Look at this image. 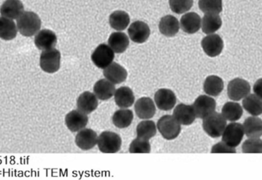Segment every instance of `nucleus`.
<instances>
[{
  "label": "nucleus",
  "mask_w": 262,
  "mask_h": 180,
  "mask_svg": "<svg viewBox=\"0 0 262 180\" xmlns=\"http://www.w3.org/2000/svg\"><path fill=\"white\" fill-rule=\"evenodd\" d=\"M122 138L119 134L111 131H105L99 135L98 146L103 153H116L120 150Z\"/></svg>",
  "instance_id": "obj_4"
},
{
  "label": "nucleus",
  "mask_w": 262,
  "mask_h": 180,
  "mask_svg": "<svg viewBox=\"0 0 262 180\" xmlns=\"http://www.w3.org/2000/svg\"><path fill=\"white\" fill-rule=\"evenodd\" d=\"M192 106L196 117L203 119L205 117L215 112L216 102L212 96L202 95L196 98Z\"/></svg>",
  "instance_id": "obj_9"
},
{
  "label": "nucleus",
  "mask_w": 262,
  "mask_h": 180,
  "mask_svg": "<svg viewBox=\"0 0 262 180\" xmlns=\"http://www.w3.org/2000/svg\"><path fill=\"white\" fill-rule=\"evenodd\" d=\"M116 91L114 83L105 78L99 79L93 86V92L95 95L99 99L102 101H106L114 96Z\"/></svg>",
  "instance_id": "obj_20"
},
{
  "label": "nucleus",
  "mask_w": 262,
  "mask_h": 180,
  "mask_svg": "<svg viewBox=\"0 0 262 180\" xmlns=\"http://www.w3.org/2000/svg\"><path fill=\"white\" fill-rule=\"evenodd\" d=\"M128 33L132 41L141 44L148 39L151 30L147 23L142 21H136L130 25Z\"/></svg>",
  "instance_id": "obj_13"
},
{
  "label": "nucleus",
  "mask_w": 262,
  "mask_h": 180,
  "mask_svg": "<svg viewBox=\"0 0 262 180\" xmlns=\"http://www.w3.org/2000/svg\"><path fill=\"white\" fill-rule=\"evenodd\" d=\"M159 29L161 33L165 36L174 37L179 32L180 23L176 17L167 15L161 18Z\"/></svg>",
  "instance_id": "obj_23"
},
{
  "label": "nucleus",
  "mask_w": 262,
  "mask_h": 180,
  "mask_svg": "<svg viewBox=\"0 0 262 180\" xmlns=\"http://www.w3.org/2000/svg\"><path fill=\"white\" fill-rule=\"evenodd\" d=\"M243 127L248 138H259L262 135V119L258 117H248L244 122Z\"/></svg>",
  "instance_id": "obj_26"
},
{
  "label": "nucleus",
  "mask_w": 262,
  "mask_h": 180,
  "mask_svg": "<svg viewBox=\"0 0 262 180\" xmlns=\"http://www.w3.org/2000/svg\"><path fill=\"white\" fill-rule=\"evenodd\" d=\"M108 43L116 53H122L129 46V38L124 32H113L108 38Z\"/></svg>",
  "instance_id": "obj_25"
},
{
  "label": "nucleus",
  "mask_w": 262,
  "mask_h": 180,
  "mask_svg": "<svg viewBox=\"0 0 262 180\" xmlns=\"http://www.w3.org/2000/svg\"><path fill=\"white\" fill-rule=\"evenodd\" d=\"M203 89L207 95L213 97L217 96L223 91V79L217 75H209L204 82Z\"/></svg>",
  "instance_id": "obj_27"
},
{
  "label": "nucleus",
  "mask_w": 262,
  "mask_h": 180,
  "mask_svg": "<svg viewBox=\"0 0 262 180\" xmlns=\"http://www.w3.org/2000/svg\"><path fill=\"white\" fill-rule=\"evenodd\" d=\"M129 23V15L125 11H115L110 15V26L116 30H125Z\"/></svg>",
  "instance_id": "obj_32"
},
{
  "label": "nucleus",
  "mask_w": 262,
  "mask_h": 180,
  "mask_svg": "<svg viewBox=\"0 0 262 180\" xmlns=\"http://www.w3.org/2000/svg\"><path fill=\"white\" fill-rule=\"evenodd\" d=\"M253 91L257 96L262 99V78H259L253 86Z\"/></svg>",
  "instance_id": "obj_40"
},
{
  "label": "nucleus",
  "mask_w": 262,
  "mask_h": 180,
  "mask_svg": "<svg viewBox=\"0 0 262 180\" xmlns=\"http://www.w3.org/2000/svg\"><path fill=\"white\" fill-rule=\"evenodd\" d=\"M156 103L149 97H142L136 102V115L142 119H150L156 112Z\"/></svg>",
  "instance_id": "obj_14"
},
{
  "label": "nucleus",
  "mask_w": 262,
  "mask_h": 180,
  "mask_svg": "<svg viewBox=\"0 0 262 180\" xmlns=\"http://www.w3.org/2000/svg\"><path fill=\"white\" fill-rule=\"evenodd\" d=\"M244 135L245 130L243 125L233 122L227 125L222 135V141L231 147L235 148L242 143Z\"/></svg>",
  "instance_id": "obj_7"
},
{
  "label": "nucleus",
  "mask_w": 262,
  "mask_h": 180,
  "mask_svg": "<svg viewBox=\"0 0 262 180\" xmlns=\"http://www.w3.org/2000/svg\"><path fill=\"white\" fill-rule=\"evenodd\" d=\"M103 75L105 78L115 85L120 84L126 80L128 72L123 66L113 62L110 66L104 69Z\"/></svg>",
  "instance_id": "obj_18"
},
{
  "label": "nucleus",
  "mask_w": 262,
  "mask_h": 180,
  "mask_svg": "<svg viewBox=\"0 0 262 180\" xmlns=\"http://www.w3.org/2000/svg\"><path fill=\"white\" fill-rule=\"evenodd\" d=\"M151 152V145L149 141L145 138L138 137L133 140L129 146L130 153H149Z\"/></svg>",
  "instance_id": "obj_36"
},
{
  "label": "nucleus",
  "mask_w": 262,
  "mask_h": 180,
  "mask_svg": "<svg viewBox=\"0 0 262 180\" xmlns=\"http://www.w3.org/2000/svg\"><path fill=\"white\" fill-rule=\"evenodd\" d=\"M114 97L116 104L121 109H128L135 103L134 93L128 86H122L116 89Z\"/></svg>",
  "instance_id": "obj_24"
},
{
  "label": "nucleus",
  "mask_w": 262,
  "mask_h": 180,
  "mask_svg": "<svg viewBox=\"0 0 262 180\" xmlns=\"http://www.w3.org/2000/svg\"><path fill=\"white\" fill-rule=\"evenodd\" d=\"M61 64V53L58 49L53 48L42 51L39 59L41 69L47 73H55L59 71Z\"/></svg>",
  "instance_id": "obj_5"
},
{
  "label": "nucleus",
  "mask_w": 262,
  "mask_h": 180,
  "mask_svg": "<svg viewBox=\"0 0 262 180\" xmlns=\"http://www.w3.org/2000/svg\"><path fill=\"white\" fill-rule=\"evenodd\" d=\"M192 6L193 0H169L170 9L174 13H185L189 11Z\"/></svg>",
  "instance_id": "obj_38"
},
{
  "label": "nucleus",
  "mask_w": 262,
  "mask_h": 180,
  "mask_svg": "<svg viewBox=\"0 0 262 180\" xmlns=\"http://www.w3.org/2000/svg\"><path fill=\"white\" fill-rule=\"evenodd\" d=\"M242 106L247 112L254 116H258L262 114V99L255 94H249L244 98Z\"/></svg>",
  "instance_id": "obj_31"
},
{
  "label": "nucleus",
  "mask_w": 262,
  "mask_h": 180,
  "mask_svg": "<svg viewBox=\"0 0 262 180\" xmlns=\"http://www.w3.org/2000/svg\"><path fill=\"white\" fill-rule=\"evenodd\" d=\"M97 133L91 129H83L78 132L76 136V146L82 150H90L94 148L98 143Z\"/></svg>",
  "instance_id": "obj_15"
},
{
  "label": "nucleus",
  "mask_w": 262,
  "mask_h": 180,
  "mask_svg": "<svg viewBox=\"0 0 262 180\" xmlns=\"http://www.w3.org/2000/svg\"><path fill=\"white\" fill-rule=\"evenodd\" d=\"M157 126L151 120H144L139 123L136 128V134L138 137L149 140L156 135Z\"/></svg>",
  "instance_id": "obj_34"
},
{
  "label": "nucleus",
  "mask_w": 262,
  "mask_h": 180,
  "mask_svg": "<svg viewBox=\"0 0 262 180\" xmlns=\"http://www.w3.org/2000/svg\"><path fill=\"white\" fill-rule=\"evenodd\" d=\"M98 99L99 98L95 95L94 92L93 93L89 91L82 92L78 97L77 102H76L77 109L87 115L92 113L97 109L98 105H99Z\"/></svg>",
  "instance_id": "obj_19"
},
{
  "label": "nucleus",
  "mask_w": 262,
  "mask_h": 180,
  "mask_svg": "<svg viewBox=\"0 0 262 180\" xmlns=\"http://www.w3.org/2000/svg\"><path fill=\"white\" fill-rule=\"evenodd\" d=\"M173 116L181 125L190 126L194 123L196 118L195 112L192 105L180 103L174 108Z\"/></svg>",
  "instance_id": "obj_16"
},
{
  "label": "nucleus",
  "mask_w": 262,
  "mask_h": 180,
  "mask_svg": "<svg viewBox=\"0 0 262 180\" xmlns=\"http://www.w3.org/2000/svg\"><path fill=\"white\" fill-rule=\"evenodd\" d=\"M18 30L24 36L31 37L36 35L40 31V18L37 14L27 11L17 18Z\"/></svg>",
  "instance_id": "obj_1"
},
{
  "label": "nucleus",
  "mask_w": 262,
  "mask_h": 180,
  "mask_svg": "<svg viewBox=\"0 0 262 180\" xmlns=\"http://www.w3.org/2000/svg\"><path fill=\"white\" fill-rule=\"evenodd\" d=\"M204 130L211 138H219L222 136L227 126V119L223 115L219 112H213L203 118Z\"/></svg>",
  "instance_id": "obj_2"
},
{
  "label": "nucleus",
  "mask_w": 262,
  "mask_h": 180,
  "mask_svg": "<svg viewBox=\"0 0 262 180\" xmlns=\"http://www.w3.org/2000/svg\"><path fill=\"white\" fill-rule=\"evenodd\" d=\"M251 86L247 80L236 78L229 82L228 85V95L233 101H240L249 95Z\"/></svg>",
  "instance_id": "obj_8"
},
{
  "label": "nucleus",
  "mask_w": 262,
  "mask_h": 180,
  "mask_svg": "<svg viewBox=\"0 0 262 180\" xmlns=\"http://www.w3.org/2000/svg\"><path fill=\"white\" fill-rule=\"evenodd\" d=\"M158 130L164 138L172 140L180 134L181 124L173 115H165L161 117L157 123Z\"/></svg>",
  "instance_id": "obj_3"
},
{
  "label": "nucleus",
  "mask_w": 262,
  "mask_h": 180,
  "mask_svg": "<svg viewBox=\"0 0 262 180\" xmlns=\"http://www.w3.org/2000/svg\"><path fill=\"white\" fill-rule=\"evenodd\" d=\"M211 152V153H235L236 150L234 148L231 147L222 141L213 146Z\"/></svg>",
  "instance_id": "obj_39"
},
{
  "label": "nucleus",
  "mask_w": 262,
  "mask_h": 180,
  "mask_svg": "<svg viewBox=\"0 0 262 180\" xmlns=\"http://www.w3.org/2000/svg\"><path fill=\"white\" fill-rule=\"evenodd\" d=\"M202 47L204 52L209 57H216L222 53L224 49V42L217 34H210L202 40Z\"/></svg>",
  "instance_id": "obj_10"
},
{
  "label": "nucleus",
  "mask_w": 262,
  "mask_h": 180,
  "mask_svg": "<svg viewBox=\"0 0 262 180\" xmlns=\"http://www.w3.org/2000/svg\"><path fill=\"white\" fill-rule=\"evenodd\" d=\"M222 18L219 14L206 13L202 19V29L207 35L214 33L222 27Z\"/></svg>",
  "instance_id": "obj_28"
},
{
  "label": "nucleus",
  "mask_w": 262,
  "mask_h": 180,
  "mask_svg": "<svg viewBox=\"0 0 262 180\" xmlns=\"http://www.w3.org/2000/svg\"><path fill=\"white\" fill-rule=\"evenodd\" d=\"M134 118V114L131 109H121L113 114V123L115 126L119 129H125L132 124Z\"/></svg>",
  "instance_id": "obj_30"
},
{
  "label": "nucleus",
  "mask_w": 262,
  "mask_h": 180,
  "mask_svg": "<svg viewBox=\"0 0 262 180\" xmlns=\"http://www.w3.org/2000/svg\"><path fill=\"white\" fill-rule=\"evenodd\" d=\"M222 114L228 121L236 122L242 116L243 109L238 103L228 102L224 105Z\"/></svg>",
  "instance_id": "obj_33"
},
{
  "label": "nucleus",
  "mask_w": 262,
  "mask_h": 180,
  "mask_svg": "<svg viewBox=\"0 0 262 180\" xmlns=\"http://www.w3.org/2000/svg\"><path fill=\"white\" fill-rule=\"evenodd\" d=\"M244 153H262V140L259 138H249L242 145Z\"/></svg>",
  "instance_id": "obj_37"
},
{
  "label": "nucleus",
  "mask_w": 262,
  "mask_h": 180,
  "mask_svg": "<svg viewBox=\"0 0 262 180\" xmlns=\"http://www.w3.org/2000/svg\"><path fill=\"white\" fill-rule=\"evenodd\" d=\"M199 7L205 14H219L223 9L222 0H199Z\"/></svg>",
  "instance_id": "obj_35"
},
{
  "label": "nucleus",
  "mask_w": 262,
  "mask_h": 180,
  "mask_svg": "<svg viewBox=\"0 0 262 180\" xmlns=\"http://www.w3.org/2000/svg\"><path fill=\"white\" fill-rule=\"evenodd\" d=\"M155 103L160 110L169 111L176 106L177 98L171 89H160L155 94Z\"/></svg>",
  "instance_id": "obj_12"
},
{
  "label": "nucleus",
  "mask_w": 262,
  "mask_h": 180,
  "mask_svg": "<svg viewBox=\"0 0 262 180\" xmlns=\"http://www.w3.org/2000/svg\"><path fill=\"white\" fill-rule=\"evenodd\" d=\"M180 27L185 33H196L202 27V18L196 12L185 13L181 18Z\"/></svg>",
  "instance_id": "obj_21"
},
{
  "label": "nucleus",
  "mask_w": 262,
  "mask_h": 180,
  "mask_svg": "<svg viewBox=\"0 0 262 180\" xmlns=\"http://www.w3.org/2000/svg\"><path fill=\"white\" fill-rule=\"evenodd\" d=\"M1 15L10 19H17L24 12V6L20 0H6L1 6Z\"/></svg>",
  "instance_id": "obj_22"
},
{
  "label": "nucleus",
  "mask_w": 262,
  "mask_h": 180,
  "mask_svg": "<svg viewBox=\"0 0 262 180\" xmlns=\"http://www.w3.org/2000/svg\"><path fill=\"white\" fill-rule=\"evenodd\" d=\"M115 58V52L108 45L102 43L97 46L92 54V61L95 66L99 69H105L113 63Z\"/></svg>",
  "instance_id": "obj_6"
},
{
  "label": "nucleus",
  "mask_w": 262,
  "mask_h": 180,
  "mask_svg": "<svg viewBox=\"0 0 262 180\" xmlns=\"http://www.w3.org/2000/svg\"><path fill=\"white\" fill-rule=\"evenodd\" d=\"M35 45L42 51L53 49L57 43V36L50 29H42L39 31L35 37Z\"/></svg>",
  "instance_id": "obj_17"
},
{
  "label": "nucleus",
  "mask_w": 262,
  "mask_h": 180,
  "mask_svg": "<svg viewBox=\"0 0 262 180\" xmlns=\"http://www.w3.org/2000/svg\"><path fill=\"white\" fill-rule=\"evenodd\" d=\"M17 25L13 19L2 16L0 18V38L4 40L14 39L17 35Z\"/></svg>",
  "instance_id": "obj_29"
},
{
  "label": "nucleus",
  "mask_w": 262,
  "mask_h": 180,
  "mask_svg": "<svg viewBox=\"0 0 262 180\" xmlns=\"http://www.w3.org/2000/svg\"><path fill=\"white\" fill-rule=\"evenodd\" d=\"M89 117L79 109H75L66 115L65 123L67 128L71 132H79L85 129L88 124Z\"/></svg>",
  "instance_id": "obj_11"
}]
</instances>
